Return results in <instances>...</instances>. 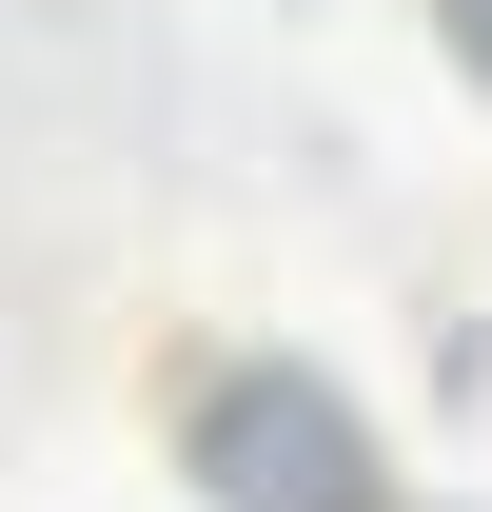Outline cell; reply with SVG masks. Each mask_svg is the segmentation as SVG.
Here are the masks:
<instances>
[{"label":"cell","mask_w":492,"mask_h":512,"mask_svg":"<svg viewBox=\"0 0 492 512\" xmlns=\"http://www.w3.org/2000/svg\"><path fill=\"white\" fill-rule=\"evenodd\" d=\"M178 434H197V473H217V512H374V434H355V394L296 375V355H217Z\"/></svg>","instance_id":"6da1fadb"},{"label":"cell","mask_w":492,"mask_h":512,"mask_svg":"<svg viewBox=\"0 0 492 512\" xmlns=\"http://www.w3.org/2000/svg\"><path fill=\"white\" fill-rule=\"evenodd\" d=\"M433 20H453V60H473V79H492V0H433Z\"/></svg>","instance_id":"7a4b0ae2"}]
</instances>
